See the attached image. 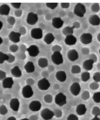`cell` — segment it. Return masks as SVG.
Wrapping results in <instances>:
<instances>
[{
  "label": "cell",
  "mask_w": 100,
  "mask_h": 120,
  "mask_svg": "<svg viewBox=\"0 0 100 120\" xmlns=\"http://www.w3.org/2000/svg\"><path fill=\"white\" fill-rule=\"evenodd\" d=\"M86 11L84 5L81 3L77 4L75 7L74 13L75 15L79 17H82Z\"/></svg>",
  "instance_id": "1"
},
{
  "label": "cell",
  "mask_w": 100,
  "mask_h": 120,
  "mask_svg": "<svg viewBox=\"0 0 100 120\" xmlns=\"http://www.w3.org/2000/svg\"><path fill=\"white\" fill-rule=\"evenodd\" d=\"M55 102L59 106H62L67 103L66 97L63 94L60 93L56 96Z\"/></svg>",
  "instance_id": "2"
},
{
  "label": "cell",
  "mask_w": 100,
  "mask_h": 120,
  "mask_svg": "<svg viewBox=\"0 0 100 120\" xmlns=\"http://www.w3.org/2000/svg\"><path fill=\"white\" fill-rule=\"evenodd\" d=\"M51 59L56 65H59L63 62L62 56L59 52H54L51 56Z\"/></svg>",
  "instance_id": "3"
},
{
  "label": "cell",
  "mask_w": 100,
  "mask_h": 120,
  "mask_svg": "<svg viewBox=\"0 0 100 120\" xmlns=\"http://www.w3.org/2000/svg\"><path fill=\"white\" fill-rule=\"evenodd\" d=\"M41 117L45 120L52 119L54 116V112L50 109L46 108L43 109L40 113Z\"/></svg>",
  "instance_id": "4"
},
{
  "label": "cell",
  "mask_w": 100,
  "mask_h": 120,
  "mask_svg": "<svg viewBox=\"0 0 100 120\" xmlns=\"http://www.w3.org/2000/svg\"><path fill=\"white\" fill-rule=\"evenodd\" d=\"M50 86L49 81L46 78L40 79L38 82V86L39 89L42 90H48Z\"/></svg>",
  "instance_id": "5"
},
{
  "label": "cell",
  "mask_w": 100,
  "mask_h": 120,
  "mask_svg": "<svg viewBox=\"0 0 100 120\" xmlns=\"http://www.w3.org/2000/svg\"><path fill=\"white\" fill-rule=\"evenodd\" d=\"M23 96L25 98L31 97L33 94L32 89L30 85H27L24 87L22 90Z\"/></svg>",
  "instance_id": "6"
},
{
  "label": "cell",
  "mask_w": 100,
  "mask_h": 120,
  "mask_svg": "<svg viewBox=\"0 0 100 120\" xmlns=\"http://www.w3.org/2000/svg\"><path fill=\"white\" fill-rule=\"evenodd\" d=\"M81 90L80 85L78 82L73 83L70 87V92L74 96L78 95L80 93Z\"/></svg>",
  "instance_id": "7"
},
{
  "label": "cell",
  "mask_w": 100,
  "mask_h": 120,
  "mask_svg": "<svg viewBox=\"0 0 100 120\" xmlns=\"http://www.w3.org/2000/svg\"><path fill=\"white\" fill-rule=\"evenodd\" d=\"M38 18L36 14L32 12L28 13L27 16V22L28 24L31 25H34L37 22Z\"/></svg>",
  "instance_id": "8"
},
{
  "label": "cell",
  "mask_w": 100,
  "mask_h": 120,
  "mask_svg": "<svg viewBox=\"0 0 100 120\" xmlns=\"http://www.w3.org/2000/svg\"><path fill=\"white\" fill-rule=\"evenodd\" d=\"M32 38L36 39H41L42 37V31L40 28H35L31 31Z\"/></svg>",
  "instance_id": "9"
},
{
  "label": "cell",
  "mask_w": 100,
  "mask_h": 120,
  "mask_svg": "<svg viewBox=\"0 0 100 120\" xmlns=\"http://www.w3.org/2000/svg\"><path fill=\"white\" fill-rule=\"evenodd\" d=\"M92 37L91 34L89 33L84 34L81 36L80 40L81 42L84 44H88L92 42Z\"/></svg>",
  "instance_id": "10"
},
{
  "label": "cell",
  "mask_w": 100,
  "mask_h": 120,
  "mask_svg": "<svg viewBox=\"0 0 100 120\" xmlns=\"http://www.w3.org/2000/svg\"><path fill=\"white\" fill-rule=\"evenodd\" d=\"M41 103L40 101H33L29 105L30 109L33 112L39 111L41 109Z\"/></svg>",
  "instance_id": "11"
},
{
  "label": "cell",
  "mask_w": 100,
  "mask_h": 120,
  "mask_svg": "<svg viewBox=\"0 0 100 120\" xmlns=\"http://www.w3.org/2000/svg\"><path fill=\"white\" fill-rule=\"evenodd\" d=\"M27 51L29 55L31 56L35 57L38 55L39 52L38 48L35 45H32L29 48H27Z\"/></svg>",
  "instance_id": "12"
},
{
  "label": "cell",
  "mask_w": 100,
  "mask_h": 120,
  "mask_svg": "<svg viewBox=\"0 0 100 120\" xmlns=\"http://www.w3.org/2000/svg\"><path fill=\"white\" fill-rule=\"evenodd\" d=\"M14 81L12 78L8 77L6 78L2 82V86L5 89H11L12 87L14 84Z\"/></svg>",
  "instance_id": "13"
},
{
  "label": "cell",
  "mask_w": 100,
  "mask_h": 120,
  "mask_svg": "<svg viewBox=\"0 0 100 120\" xmlns=\"http://www.w3.org/2000/svg\"><path fill=\"white\" fill-rule=\"evenodd\" d=\"M67 57L69 60L72 61H74L78 58V52L74 49L69 51L67 53Z\"/></svg>",
  "instance_id": "14"
},
{
  "label": "cell",
  "mask_w": 100,
  "mask_h": 120,
  "mask_svg": "<svg viewBox=\"0 0 100 120\" xmlns=\"http://www.w3.org/2000/svg\"><path fill=\"white\" fill-rule=\"evenodd\" d=\"M21 34L19 33L12 31L9 34V39L15 43L18 42L20 41V38Z\"/></svg>",
  "instance_id": "15"
},
{
  "label": "cell",
  "mask_w": 100,
  "mask_h": 120,
  "mask_svg": "<svg viewBox=\"0 0 100 120\" xmlns=\"http://www.w3.org/2000/svg\"><path fill=\"white\" fill-rule=\"evenodd\" d=\"M63 24L64 21L60 18H54L52 20V26L57 29H59L61 28Z\"/></svg>",
  "instance_id": "16"
},
{
  "label": "cell",
  "mask_w": 100,
  "mask_h": 120,
  "mask_svg": "<svg viewBox=\"0 0 100 120\" xmlns=\"http://www.w3.org/2000/svg\"><path fill=\"white\" fill-rule=\"evenodd\" d=\"M19 102L17 98H13L11 101L10 103V107L13 111H18L19 110Z\"/></svg>",
  "instance_id": "17"
},
{
  "label": "cell",
  "mask_w": 100,
  "mask_h": 120,
  "mask_svg": "<svg viewBox=\"0 0 100 120\" xmlns=\"http://www.w3.org/2000/svg\"><path fill=\"white\" fill-rule=\"evenodd\" d=\"M89 21L90 24L92 25L98 26L100 24V19L97 15H92L89 18Z\"/></svg>",
  "instance_id": "18"
},
{
  "label": "cell",
  "mask_w": 100,
  "mask_h": 120,
  "mask_svg": "<svg viewBox=\"0 0 100 120\" xmlns=\"http://www.w3.org/2000/svg\"><path fill=\"white\" fill-rule=\"evenodd\" d=\"M94 63L93 60L92 59H89L85 60L83 64V67L87 71H90L92 69L93 67V64Z\"/></svg>",
  "instance_id": "19"
},
{
  "label": "cell",
  "mask_w": 100,
  "mask_h": 120,
  "mask_svg": "<svg viewBox=\"0 0 100 120\" xmlns=\"http://www.w3.org/2000/svg\"><path fill=\"white\" fill-rule=\"evenodd\" d=\"M77 41V38L72 35L67 36L65 40V43L69 45H74Z\"/></svg>",
  "instance_id": "20"
},
{
  "label": "cell",
  "mask_w": 100,
  "mask_h": 120,
  "mask_svg": "<svg viewBox=\"0 0 100 120\" xmlns=\"http://www.w3.org/2000/svg\"><path fill=\"white\" fill-rule=\"evenodd\" d=\"M57 79L59 81L63 82L65 81L66 79V75L64 71H58L56 74Z\"/></svg>",
  "instance_id": "21"
},
{
  "label": "cell",
  "mask_w": 100,
  "mask_h": 120,
  "mask_svg": "<svg viewBox=\"0 0 100 120\" xmlns=\"http://www.w3.org/2000/svg\"><path fill=\"white\" fill-rule=\"evenodd\" d=\"M76 112L79 116L84 115L87 111V109L85 105L80 104L77 106L76 109Z\"/></svg>",
  "instance_id": "22"
},
{
  "label": "cell",
  "mask_w": 100,
  "mask_h": 120,
  "mask_svg": "<svg viewBox=\"0 0 100 120\" xmlns=\"http://www.w3.org/2000/svg\"><path fill=\"white\" fill-rule=\"evenodd\" d=\"M10 11V8L8 5L3 4L0 6V14L1 15H8Z\"/></svg>",
  "instance_id": "23"
},
{
  "label": "cell",
  "mask_w": 100,
  "mask_h": 120,
  "mask_svg": "<svg viewBox=\"0 0 100 120\" xmlns=\"http://www.w3.org/2000/svg\"><path fill=\"white\" fill-rule=\"evenodd\" d=\"M24 68L26 72L28 73H32L35 70V67L33 62L28 61L24 66Z\"/></svg>",
  "instance_id": "24"
},
{
  "label": "cell",
  "mask_w": 100,
  "mask_h": 120,
  "mask_svg": "<svg viewBox=\"0 0 100 120\" xmlns=\"http://www.w3.org/2000/svg\"><path fill=\"white\" fill-rule=\"evenodd\" d=\"M12 74L15 78H20L22 75V72L18 66H15L11 71Z\"/></svg>",
  "instance_id": "25"
},
{
  "label": "cell",
  "mask_w": 100,
  "mask_h": 120,
  "mask_svg": "<svg viewBox=\"0 0 100 120\" xmlns=\"http://www.w3.org/2000/svg\"><path fill=\"white\" fill-rule=\"evenodd\" d=\"M55 38L52 33H49L46 34L44 38V41L47 44H50L53 42Z\"/></svg>",
  "instance_id": "26"
},
{
  "label": "cell",
  "mask_w": 100,
  "mask_h": 120,
  "mask_svg": "<svg viewBox=\"0 0 100 120\" xmlns=\"http://www.w3.org/2000/svg\"><path fill=\"white\" fill-rule=\"evenodd\" d=\"M38 64L40 67L42 68H44L48 66V60L46 58H40L38 60Z\"/></svg>",
  "instance_id": "27"
},
{
  "label": "cell",
  "mask_w": 100,
  "mask_h": 120,
  "mask_svg": "<svg viewBox=\"0 0 100 120\" xmlns=\"http://www.w3.org/2000/svg\"><path fill=\"white\" fill-rule=\"evenodd\" d=\"M74 28L69 26L65 27L62 31L64 35L66 36L72 35L73 33V29Z\"/></svg>",
  "instance_id": "28"
},
{
  "label": "cell",
  "mask_w": 100,
  "mask_h": 120,
  "mask_svg": "<svg viewBox=\"0 0 100 120\" xmlns=\"http://www.w3.org/2000/svg\"><path fill=\"white\" fill-rule=\"evenodd\" d=\"M90 74L88 72H84L82 73L81 75L82 80L84 82H86L90 79Z\"/></svg>",
  "instance_id": "29"
},
{
  "label": "cell",
  "mask_w": 100,
  "mask_h": 120,
  "mask_svg": "<svg viewBox=\"0 0 100 120\" xmlns=\"http://www.w3.org/2000/svg\"><path fill=\"white\" fill-rule=\"evenodd\" d=\"M9 59L8 55L0 52V64H3L5 60H8Z\"/></svg>",
  "instance_id": "30"
},
{
  "label": "cell",
  "mask_w": 100,
  "mask_h": 120,
  "mask_svg": "<svg viewBox=\"0 0 100 120\" xmlns=\"http://www.w3.org/2000/svg\"><path fill=\"white\" fill-rule=\"evenodd\" d=\"M81 71V68L78 65H75L72 66L71 72L73 74L79 73Z\"/></svg>",
  "instance_id": "31"
},
{
  "label": "cell",
  "mask_w": 100,
  "mask_h": 120,
  "mask_svg": "<svg viewBox=\"0 0 100 120\" xmlns=\"http://www.w3.org/2000/svg\"><path fill=\"white\" fill-rule=\"evenodd\" d=\"M92 98L95 102L100 103V92L95 93L93 96Z\"/></svg>",
  "instance_id": "32"
},
{
  "label": "cell",
  "mask_w": 100,
  "mask_h": 120,
  "mask_svg": "<svg viewBox=\"0 0 100 120\" xmlns=\"http://www.w3.org/2000/svg\"><path fill=\"white\" fill-rule=\"evenodd\" d=\"M92 114L95 116H98L100 115V109L98 107L95 106L93 108Z\"/></svg>",
  "instance_id": "33"
},
{
  "label": "cell",
  "mask_w": 100,
  "mask_h": 120,
  "mask_svg": "<svg viewBox=\"0 0 100 120\" xmlns=\"http://www.w3.org/2000/svg\"><path fill=\"white\" fill-rule=\"evenodd\" d=\"M8 112V109L5 105H2L0 106V114L1 115H5Z\"/></svg>",
  "instance_id": "34"
},
{
  "label": "cell",
  "mask_w": 100,
  "mask_h": 120,
  "mask_svg": "<svg viewBox=\"0 0 100 120\" xmlns=\"http://www.w3.org/2000/svg\"><path fill=\"white\" fill-rule=\"evenodd\" d=\"M100 7L98 3L93 4L91 7V10L92 11L95 12H97L99 11Z\"/></svg>",
  "instance_id": "35"
},
{
  "label": "cell",
  "mask_w": 100,
  "mask_h": 120,
  "mask_svg": "<svg viewBox=\"0 0 100 120\" xmlns=\"http://www.w3.org/2000/svg\"><path fill=\"white\" fill-rule=\"evenodd\" d=\"M45 101L47 103H51L53 101V97L51 95L47 94L44 97Z\"/></svg>",
  "instance_id": "36"
},
{
  "label": "cell",
  "mask_w": 100,
  "mask_h": 120,
  "mask_svg": "<svg viewBox=\"0 0 100 120\" xmlns=\"http://www.w3.org/2000/svg\"><path fill=\"white\" fill-rule=\"evenodd\" d=\"M94 80L96 82H100V73L99 72H96L94 74L93 77Z\"/></svg>",
  "instance_id": "37"
},
{
  "label": "cell",
  "mask_w": 100,
  "mask_h": 120,
  "mask_svg": "<svg viewBox=\"0 0 100 120\" xmlns=\"http://www.w3.org/2000/svg\"><path fill=\"white\" fill-rule=\"evenodd\" d=\"M58 3H46V5L48 8L51 9H54L58 6Z\"/></svg>",
  "instance_id": "38"
},
{
  "label": "cell",
  "mask_w": 100,
  "mask_h": 120,
  "mask_svg": "<svg viewBox=\"0 0 100 120\" xmlns=\"http://www.w3.org/2000/svg\"><path fill=\"white\" fill-rule=\"evenodd\" d=\"M54 116H55L57 117H61L62 115V112L59 109H57L54 111Z\"/></svg>",
  "instance_id": "39"
},
{
  "label": "cell",
  "mask_w": 100,
  "mask_h": 120,
  "mask_svg": "<svg viewBox=\"0 0 100 120\" xmlns=\"http://www.w3.org/2000/svg\"><path fill=\"white\" fill-rule=\"evenodd\" d=\"M67 120H78V118L76 115L71 114L68 116Z\"/></svg>",
  "instance_id": "40"
},
{
  "label": "cell",
  "mask_w": 100,
  "mask_h": 120,
  "mask_svg": "<svg viewBox=\"0 0 100 120\" xmlns=\"http://www.w3.org/2000/svg\"><path fill=\"white\" fill-rule=\"evenodd\" d=\"M62 50L61 47L58 45H55L52 48V50L53 52H60Z\"/></svg>",
  "instance_id": "41"
},
{
  "label": "cell",
  "mask_w": 100,
  "mask_h": 120,
  "mask_svg": "<svg viewBox=\"0 0 100 120\" xmlns=\"http://www.w3.org/2000/svg\"><path fill=\"white\" fill-rule=\"evenodd\" d=\"M18 49V47L17 45H12L10 46L9 49H10L11 51L15 52H16Z\"/></svg>",
  "instance_id": "42"
},
{
  "label": "cell",
  "mask_w": 100,
  "mask_h": 120,
  "mask_svg": "<svg viewBox=\"0 0 100 120\" xmlns=\"http://www.w3.org/2000/svg\"><path fill=\"white\" fill-rule=\"evenodd\" d=\"M99 87V85L96 82L92 83L90 84V88L92 90H96L98 89Z\"/></svg>",
  "instance_id": "43"
},
{
  "label": "cell",
  "mask_w": 100,
  "mask_h": 120,
  "mask_svg": "<svg viewBox=\"0 0 100 120\" xmlns=\"http://www.w3.org/2000/svg\"><path fill=\"white\" fill-rule=\"evenodd\" d=\"M8 56L9 57V59L7 60V62L9 63H12L13 62L15 61V57L11 54H8Z\"/></svg>",
  "instance_id": "44"
},
{
  "label": "cell",
  "mask_w": 100,
  "mask_h": 120,
  "mask_svg": "<svg viewBox=\"0 0 100 120\" xmlns=\"http://www.w3.org/2000/svg\"><path fill=\"white\" fill-rule=\"evenodd\" d=\"M89 93L87 91L84 92L82 95V98L83 99L87 100L89 98Z\"/></svg>",
  "instance_id": "45"
},
{
  "label": "cell",
  "mask_w": 100,
  "mask_h": 120,
  "mask_svg": "<svg viewBox=\"0 0 100 120\" xmlns=\"http://www.w3.org/2000/svg\"><path fill=\"white\" fill-rule=\"evenodd\" d=\"M8 22L10 25H14L15 22V18L12 17V16H10V17L8 18Z\"/></svg>",
  "instance_id": "46"
},
{
  "label": "cell",
  "mask_w": 100,
  "mask_h": 120,
  "mask_svg": "<svg viewBox=\"0 0 100 120\" xmlns=\"http://www.w3.org/2000/svg\"><path fill=\"white\" fill-rule=\"evenodd\" d=\"M6 77V73L5 72L0 70V80H4Z\"/></svg>",
  "instance_id": "47"
},
{
  "label": "cell",
  "mask_w": 100,
  "mask_h": 120,
  "mask_svg": "<svg viewBox=\"0 0 100 120\" xmlns=\"http://www.w3.org/2000/svg\"><path fill=\"white\" fill-rule=\"evenodd\" d=\"M11 4L12 5V6L14 8H16V9H19L21 7V3H12Z\"/></svg>",
  "instance_id": "48"
},
{
  "label": "cell",
  "mask_w": 100,
  "mask_h": 120,
  "mask_svg": "<svg viewBox=\"0 0 100 120\" xmlns=\"http://www.w3.org/2000/svg\"><path fill=\"white\" fill-rule=\"evenodd\" d=\"M61 5L63 8H68L70 4L69 3H62L61 4Z\"/></svg>",
  "instance_id": "49"
},
{
  "label": "cell",
  "mask_w": 100,
  "mask_h": 120,
  "mask_svg": "<svg viewBox=\"0 0 100 120\" xmlns=\"http://www.w3.org/2000/svg\"><path fill=\"white\" fill-rule=\"evenodd\" d=\"M22 11H21L18 10L15 11V14L16 16L18 17L20 16H21V14H22Z\"/></svg>",
  "instance_id": "50"
},
{
  "label": "cell",
  "mask_w": 100,
  "mask_h": 120,
  "mask_svg": "<svg viewBox=\"0 0 100 120\" xmlns=\"http://www.w3.org/2000/svg\"><path fill=\"white\" fill-rule=\"evenodd\" d=\"M7 120H16V119L14 117H9Z\"/></svg>",
  "instance_id": "51"
},
{
  "label": "cell",
  "mask_w": 100,
  "mask_h": 120,
  "mask_svg": "<svg viewBox=\"0 0 100 120\" xmlns=\"http://www.w3.org/2000/svg\"><path fill=\"white\" fill-rule=\"evenodd\" d=\"M92 120H100V119L98 118L97 116H95V117Z\"/></svg>",
  "instance_id": "52"
},
{
  "label": "cell",
  "mask_w": 100,
  "mask_h": 120,
  "mask_svg": "<svg viewBox=\"0 0 100 120\" xmlns=\"http://www.w3.org/2000/svg\"><path fill=\"white\" fill-rule=\"evenodd\" d=\"M97 39L98 41L100 42V33L97 35Z\"/></svg>",
  "instance_id": "53"
},
{
  "label": "cell",
  "mask_w": 100,
  "mask_h": 120,
  "mask_svg": "<svg viewBox=\"0 0 100 120\" xmlns=\"http://www.w3.org/2000/svg\"><path fill=\"white\" fill-rule=\"evenodd\" d=\"M2 26H3V23L1 21H0V30L2 29Z\"/></svg>",
  "instance_id": "54"
},
{
  "label": "cell",
  "mask_w": 100,
  "mask_h": 120,
  "mask_svg": "<svg viewBox=\"0 0 100 120\" xmlns=\"http://www.w3.org/2000/svg\"><path fill=\"white\" fill-rule=\"evenodd\" d=\"M2 41H3V40H2V38L0 37V45L2 43Z\"/></svg>",
  "instance_id": "55"
},
{
  "label": "cell",
  "mask_w": 100,
  "mask_h": 120,
  "mask_svg": "<svg viewBox=\"0 0 100 120\" xmlns=\"http://www.w3.org/2000/svg\"><path fill=\"white\" fill-rule=\"evenodd\" d=\"M20 120H30L29 119H28L27 118H25L23 119H21Z\"/></svg>",
  "instance_id": "56"
},
{
  "label": "cell",
  "mask_w": 100,
  "mask_h": 120,
  "mask_svg": "<svg viewBox=\"0 0 100 120\" xmlns=\"http://www.w3.org/2000/svg\"><path fill=\"white\" fill-rule=\"evenodd\" d=\"M99 52L100 54V50L99 51Z\"/></svg>",
  "instance_id": "57"
}]
</instances>
